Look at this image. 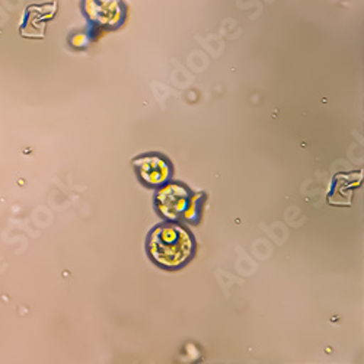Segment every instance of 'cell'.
I'll list each match as a JSON object with an SVG mask.
<instances>
[{"label": "cell", "mask_w": 364, "mask_h": 364, "mask_svg": "<svg viewBox=\"0 0 364 364\" xmlns=\"http://www.w3.org/2000/svg\"><path fill=\"white\" fill-rule=\"evenodd\" d=\"M140 176L149 186H161L169 176L168 164L159 156H143L134 161Z\"/></svg>", "instance_id": "cell-4"}, {"label": "cell", "mask_w": 364, "mask_h": 364, "mask_svg": "<svg viewBox=\"0 0 364 364\" xmlns=\"http://www.w3.org/2000/svg\"><path fill=\"white\" fill-rule=\"evenodd\" d=\"M194 251L191 235L178 225L158 226L150 235L149 252L159 265L176 268L186 264Z\"/></svg>", "instance_id": "cell-1"}, {"label": "cell", "mask_w": 364, "mask_h": 364, "mask_svg": "<svg viewBox=\"0 0 364 364\" xmlns=\"http://www.w3.org/2000/svg\"><path fill=\"white\" fill-rule=\"evenodd\" d=\"M85 9L90 19L107 26L118 25L124 15L119 0H85Z\"/></svg>", "instance_id": "cell-2"}, {"label": "cell", "mask_w": 364, "mask_h": 364, "mask_svg": "<svg viewBox=\"0 0 364 364\" xmlns=\"http://www.w3.org/2000/svg\"><path fill=\"white\" fill-rule=\"evenodd\" d=\"M158 208L168 219L179 218L188 204V191L181 186H169L159 191L156 197Z\"/></svg>", "instance_id": "cell-3"}]
</instances>
